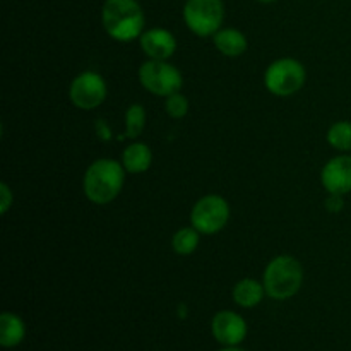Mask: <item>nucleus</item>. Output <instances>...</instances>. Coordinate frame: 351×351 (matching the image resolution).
I'll return each instance as SVG.
<instances>
[{"label":"nucleus","instance_id":"1","mask_svg":"<svg viewBox=\"0 0 351 351\" xmlns=\"http://www.w3.org/2000/svg\"><path fill=\"white\" fill-rule=\"evenodd\" d=\"M125 168L122 161L99 158L93 161L82 178V191L88 201L105 206L115 201L125 184Z\"/></svg>","mask_w":351,"mask_h":351},{"label":"nucleus","instance_id":"2","mask_svg":"<svg viewBox=\"0 0 351 351\" xmlns=\"http://www.w3.org/2000/svg\"><path fill=\"white\" fill-rule=\"evenodd\" d=\"M101 23L110 38L120 43H129L141 38L146 19L137 0H105Z\"/></svg>","mask_w":351,"mask_h":351},{"label":"nucleus","instance_id":"3","mask_svg":"<svg viewBox=\"0 0 351 351\" xmlns=\"http://www.w3.org/2000/svg\"><path fill=\"white\" fill-rule=\"evenodd\" d=\"M263 285L273 300L285 302L293 298L304 285V267L293 256H278L264 269Z\"/></svg>","mask_w":351,"mask_h":351},{"label":"nucleus","instance_id":"4","mask_svg":"<svg viewBox=\"0 0 351 351\" xmlns=\"http://www.w3.org/2000/svg\"><path fill=\"white\" fill-rule=\"evenodd\" d=\"M307 81V71L297 58L285 57L271 62L264 72V86L267 91L280 98L293 96L304 88Z\"/></svg>","mask_w":351,"mask_h":351},{"label":"nucleus","instance_id":"5","mask_svg":"<svg viewBox=\"0 0 351 351\" xmlns=\"http://www.w3.org/2000/svg\"><path fill=\"white\" fill-rule=\"evenodd\" d=\"M137 75H139L141 86L146 91H149L154 96H161V98L178 93L184 86L182 72L168 60L147 58L139 67Z\"/></svg>","mask_w":351,"mask_h":351},{"label":"nucleus","instance_id":"6","mask_svg":"<svg viewBox=\"0 0 351 351\" xmlns=\"http://www.w3.org/2000/svg\"><path fill=\"white\" fill-rule=\"evenodd\" d=\"M225 19L223 0H187L184 5V21L189 29L201 38L215 36Z\"/></svg>","mask_w":351,"mask_h":351},{"label":"nucleus","instance_id":"7","mask_svg":"<svg viewBox=\"0 0 351 351\" xmlns=\"http://www.w3.org/2000/svg\"><path fill=\"white\" fill-rule=\"evenodd\" d=\"M230 219V206L225 197L208 194L199 199L191 211V225L201 235H215L226 226Z\"/></svg>","mask_w":351,"mask_h":351},{"label":"nucleus","instance_id":"8","mask_svg":"<svg viewBox=\"0 0 351 351\" xmlns=\"http://www.w3.org/2000/svg\"><path fill=\"white\" fill-rule=\"evenodd\" d=\"M106 82L98 72L84 71L72 79L69 86V99L79 110H95L106 99Z\"/></svg>","mask_w":351,"mask_h":351},{"label":"nucleus","instance_id":"9","mask_svg":"<svg viewBox=\"0 0 351 351\" xmlns=\"http://www.w3.org/2000/svg\"><path fill=\"white\" fill-rule=\"evenodd\" d=\"M211 332L216 341L223 346H240L247 338L245 319L233 311H221L213 317Z\"/></svg>","mask_w":351,"mask_h":351},{"label":"nucleus","instance_id":"10","mask_svg":"<svg viewBox=\"0 0 351 351\" xmlns=\"http://www.w3.org/2000/svg\"><path fill=\"white\" fill-rule=\"evenodd\" d=\"M322 187L328 194L346 195L351 192V154L331 158L321 171Z\"/></svg>","mask_w":351,"mask_h":351},{"label":"nucleus","instance_id":"11","mask_svg":"<svg viewBox=\"0 0 351 351\" xmlns=\"http://www.w3.org/2000/svg\"><path fill=\"white\" fill-rule=\"evenodd\" d=\"M144 55L151 60H170L177 51V40L165 27H151L139 38Z\"/></svg>","mask_w":351,"mask_h":351},{"label":"nucleus","instance_id":"12","mask_svg":"<svg viewBox=\"0 0 351 351\" xmlns=\"http://www.w3.org/2000/svg\"><path fill=\"white\" fill-rule=\"evenodd\" d=\"M213 43H215L216 50L221 55L230 58H237L247 51V38L245 34L235 27H221L218 33L213 36Z\"/></svg>","mask_w":351,"mask_h":351},{"label":"nucleus","instance_id":"13","mask_svg":"<svg viewBox=\"0 0 351 351\" xmlns=\"http://www.w3.org/2000/svg\"><path fill=\"white\" fill-rule=\"evenodd\" d=\"M153 163V153L151 147L146 143H136L129 144L122 153V165L125 168L127 173L130 175H139L144 173L151 168Z\"/></svg>","mask_w":351,"mask_h":351},{"label":"nucleus","instance_id":"14","mask_svg":"<svg viewBox=\"0 0 351 351\" xmlns=\"http://www.w3.org/2000/svg\"><path fill=\"white\" fill-rule=\"evenodd\" d=\"M233 302L242 308H254L267 297L264 285L254 278H243L233 287L232 290Z\"/></svg>","mask_w":351,"mask_h":351},{"label":"nucleus","instance_id":"15","mask_svg":"<svg viewBox=\"0 0 351 351\" xmlns=\"http://www.w3.org/2000/svg\"><path fill=\"white\" fill-rule=\"evenodd\" d=\"M26 338V324L19 315L3 312L0 315V345L3 348H16Z\"/></svg>","mask_w":351,"mask_h":351},{"label":"nucleus","instance_id":"16","mask_svg":"<svg viewBox=\"0 0 351 351\" xmlns=\"http://www.w3.org/2000/svg\"><path fill=\"white\" fill-rule=\"evenodd\" d=\"M199 240H201V233L194 228V226H185L180 228L171 239V249L178 256H191L197 250Z\"/></svg>","mask_w":351,"mask_h":351},{"label":"nucleus","instance_id":"17","mask_svg":"<svg viewBox=\"0 0 351 351\" xmlns=\"http://www.w3.org/2000/svg\"><path fill=\"white\" fill-rule=\"evenodd\" d=\"M328 139L329 146L335 147L336 151L341 153H350L351 151V122L348 120H339L335 122L328 130Z\"/></svg>","mask_w":351,"mask_h":351},{"label":"nucleus","instance_id":"18","mask_svg":"<svg viewBox=\"0 0 351 351\" xmlns=\"http://www.w3.org/2000/svg\"><path fill=\"white\" fill-rule=\"evenodd\" d=\"M146 127V110L139 103H134L125 112V134L130 139H137Z\"/></svg>","mask_w":351,"mask_h":351},{"label":"nucleus","instance_id":"19","mask_svg":"<svg viewBox=\"0 0 351 351\" xmlns=\"http://www.w3.org/2000/svg\"><path fill=\"white\" fill-rule=\"evenodd\" d=\"M165 110H167L168 117H171V119L175 120L184 119V117L189 113L187 96L182 95L180 91L167 96V98H165Z\"/></svg>","mask_w":351,"mask_h":351},{"label":"nucleus","instance_id":"20","mask_svg":"<svg viewBox=\"0 0 351 351\" xmlns=\"http://www.w3.org/2000/svg\"><path fill=\"white\" fill-rule=\"evenodd\" d=\"M14 204V194L5 182L0 184V215H7Z\"/></svg>","mask_w":351,"mask_h":351},{"label":"nucleus","instance_id":"21","mask_svg":"<svg viewBox=\"0 0 351 351\" xmlns=\"http://www.w3.org/2000/svg\"><path fill=\"white\" fill-rule=\"evenodd\" d=\"M326 208L331 213H338L343 208V195L339 194H329L328 201H326Z\"/></svg>","mask_w":351,"mask_h":351},{"label":"nucleus","instance_id":"22","mask_svg":"<svg viewBox=\"0 0 351 351\" xmlns=\"http://www.w3.org/2000/svg\"><path fill=\"white\" fill-rule=\"evenodd\" d=\"M218 351H245V350L240 348V346H225V348H221Z\"/></svg>","mask_w":351,"mask_h":351},{"label":"nucleus","instance_id":"23","mask_svg":"<svg viewBox=\"0 0 351 351\" xmlns=\"http://www.w3.org/2000/svg\"><path fill=\"white\" fill-rule=\"evenodd\" d=\"M257 2H261V3H271V2H276V0H257Z\"/></svg>","mask_w":351,"mask_h":351}]
</instances>
